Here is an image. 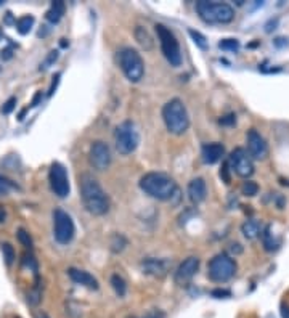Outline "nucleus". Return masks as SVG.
<instances>
[{
    "label": "nucleus",
    "mask_w": 289,
    "mask_h": 318,
    "mask_svg": "<svg viewBox=\"0 0 289 318\" xmlns=\"http://www.w3.org/2000/svg\"><path fill=\"white\" fill-rule=\"evenodd\" d=\"M111 150L105 142L96 140L92 143L89 151V161L95 171H106L111 166Z\"/></svg>",
    "instance_id": "12"
},
{
    "label": "nucleus",
    "mask_w": 289,
    "mask_h": 318,
    "mask_svg": "<svg viewBox=\"0 0 289 318\" xmlns=\"http://www.w3.org/2000/svg\"><path fill=\"white\" fill-rule=\"evenodd\" d=\"M114 140H116V150L122 156L132 155L137 150L138 143H140V133H138L137 126L132 121H124L122 124L117 126Z\"/></svg>",
    "instance_id": "6"
},
{
    "label": "nucleus",
    "mask_w": 289,
    "mask_h": 318,
    "mask_svg": "<svg viewBox=\"0 0 289 318\" xmlns=\"http://www.w3.org/2000/svg\"><path fill=\"white\" fill-rule=\"evenodd\" d=\"M231 251H233V253H235V251H236V253H241L240 244H238V243H236V244H231Z\"/></svg>",
    "instance_id": "45"
},
{
    "label": "nucleus",
    "mask_w": 289,
    "mask_h": 318,
    "mask_svg": "<svg viewBox=\"0 0 289 318\" xmlns=\"http://www.w3.org/2000/svg\"><path fill=\"white\" fill-rule=\"evenodd\" d=\"M15 188H16V185H15V183L10 180V178L0 175V194H7V193H10Z\"/></svg>",
    "instance_id": "33"
},
{
    "label": "nucleus",
    "mask_w": 289,
    "mask_h": 318,
    "mask_svg": "<svg viewBox=\"0 0 289 318\" xmlns=\"http://www.w3.org/2000/svg\"><path fill=\"white\" fill-rule=\"evenodd\" d=\"M127 246V239L122 235H114L111 239V251L112 253H121V251Z\"/></svg>",
    "instance_id": "28"
},
{
    "label": "nucleus",
    "mask_w": 289,
    "mask_h": 318,
    "mask_svg": "<svg viewBox=\"0 0 289 318\" xmlns=\"http://www.w3.org/2000/svg\"><path fill=\"white\" fill-rule=\"evenodd\" d=\"M35 318H50V317L45 314V312H39V314L35 315Z\"/></svg>",
    "instance_id": "48"
},
{
    "label": "nucleus",
    "mask_w": 289,
    "mask_h": 318,
    "mask_svg": "<svg viewBox=\"0 0 289 318\" xmlns=\"http://www.w3.org/2000/svg\"><path fill=\"white\" fill-rule=\"evenodd\" d=\"M58 56H60V52L58 50H51V52L45 56V60L40 63V66H39V69L40 71H47L48 68H51L55 63H56V60H58Z\"/></svg>",
    "instance_id": "25"
},
{
    "label": "nucleus",
    "mask_w": 289,
    "mask_h": 318,
    "mask_svg": "<svg viewBox=\"0 0 289 318\" xmlns=\"http://www.w3.org/2000/svg\"><path fill=\"white\" fill-rule=\"evenodd\" d=\"M228 166L236 172V175L247 178L254 174V162L244 148H236L228 158Z\"/></svg>",
    "instance_id": "11"
},
{
    "label": "nucleus",
    "mask_w": 289,
    "mask_h": 318,
    "mask_svg": "<svg viewBox=\"0 0 289 318\" xmlns=\"http://www.w3.org/2000/svg\"><path fill=\"white\" fill-rule=\"evenodd\" d=\"M42 301V291H40L39 285H35L32 289L28 292V302L29 305H37Z\"/></svg>",
    "instance_id": "30"
},
{
    "label": "nucleus",
    "mask_w": 289,
    "mask_h": 318,
    "mask_svg": "<svg viewBox=\"0 0 289 318\" xmlns=\"http://www.w3.org/2000/svg\"><path fill=\"white\" fill-rule=\"evenodd\" d=\"M154 28H156L159 44H161V50L164 56H166V60L170 63V66L178 68L182 64V52H180V45L175 34L164 24H156Z\"/></svg>",
    "instance_id": "7"
},
{
    "label": "nucleus",
    "mask_w": 289,
    "mask_h": 318,
    "mask_svg": "<svg viewBox=\"0 0 289 318\" xmlns=\"http://www.w3.org/2000/svg\"><path fill=\"white\" fill-rule=\"evenodd\" d=\"M15 108H16V98H15V96H10L2 106V114H10Z\"/></svg>",
    "instance_id": "34"
},
{
    "label": "nucleus",
    "mask_w": 289,
    "mask_h": 318,
    "mask_svg": "<svg viewBox=\"0 0 289 318\" xmlns=\"http://www.w3.org/2000/svg\"><path fill=\"white\" fill-rule=\"evenodd\" d=\"M198 269H199V259L194 257V255L187 257L178 265L177 271H175V283H178V285L188 283V281L196 275Z\"/></svg>",
    "instance_id": "14"
},
{
    "label": "nucleus",
    "mask_w": 289,
    "mask_h": 318,
    "mask_svg": "<svg viewBox=\"0 0 289 318\" xmlns=\"http://www.w3.org/2000/svg\"><path fill=\"white\" fill-rule=\"evenodd\" d=\"M262 239H264V246L268 253H272V251H276L278 246H280V239L275 238V235L272 233V225H268V227L264 230V233H262Z\"/></svg>",
    "instance_id": "22"
},
{
    "label": "nucleus",
    "mask_w": 289,
    "mask_h": 318,
    "mask_svg": "<svg viewBox=\"0 0 289 318\" xmlns=\"http://www.w3.org/2000/svg\"><path fill=\"white\" fill-rule=\"evenodd\" d=\"M0 5H3V0H0Z\"/></svg>",
    "instance_id": "50"
},
{
    "label": "nucleus",
    "mask_w": 289,
    "mask_h": 318,
    "mask_svg": "<svg viewBox=\"0 0 289 318\" xmlns=\"http://www.w3.org/2000/svg\"><path fill=\"white\" fill-rule=\"evenodd\" d=\"M16 237H18V239H19V243H21V244L24 246V248L32 249V246H34V243H32V238L29 237V233L26 232L24 228H19V230H18Z\"/></svg>",
    "instance_id": "32"
},
{
    "label": "nucleus",
    "mask_w": 289,
    "mask_h": 318,
    "mask_svg": "<svg viewBox=\"0 0 289 318\" xmlns=\"http://www.w3.org/2000/svg\"><path fill=\"white\" fill-rule=\"evenodd\" d=\"M162 119L166 122V127L174 135H182L190 127V116L185 108L183 101L178 98L169 100L162 108Z\"/></svg>",
    "instance_id": "3"
},
{
    "label": "nucleus",
    "mask_w": 289,
    "mask_h": 318,
    "mask_svg": "<svg viewBox=\"0 0 289 318\" xmlns=\"http://www.w3.org/2000/svg\"><path fill=\"white\" fill-rule=\"evenodd\" d=\"M60 78H61V73H56L53 76V80H51V85H50V89H48V96H51V95L55 94L56 87H58V84H60Z\"/></svg>",
    "instance_id": "36"
},
{
    "label": "nucleus",
    "mask_w": 289,
    "mask_h": 318,
    "mask_svg": "<svg viewBox=\"0 0 289 318\" xmlns=\"http://www.w3.org/2000/svg\"><path fill=\"white\" fill-rule=\"evenodd\" d=\"M247 151H249V156L254 159H265L268 155L265 138L256 129H251L247 132Z\"/></svg>",
    "instance_id": "13"
},
{
    "label": "nucleus",
    "mask_w": 289,
    "mask_h": 318,
    "mask_svg": "<svg viewBox=\"0 0 289 318\" xmlns=\"http://www.w3.org/2000/svg\"><path fill=\"white\" fill-rule=\"evenodd\" d=\"M48 180H50L51 190H53V193L58 198H66L69 194L71 188H69L68 172H66V167L61 162H53L50 166Z\"/></svg>",
    "instance_id": "10"
},
{
    "label": "nucleus",
    "mask_w": 289,
    "mask_h": 318,
    "mask_svg": "<svg viewBox=\"0 0 289 318\" xmlns=\"http://www.w3.org/2000/svg\"><path fill=\"white\" fill-rule=\"evenodd\" d=\"M53 235L60 244L71 243L76 235V227L71 215L60 207L53 211Z\"/></svg>",
    "instance_id": "9"
},
{
    "label": "nucleus",
    "mask_w": 289,
    "mask_h": 318,
    "mask_svg": "<svg viewBox=\"0 0 289 318\" xmlns=\"http://www.w3.org/2000/svg\"><path fill=\"white\" fill-rule=\"evenodd\" d=\"M68 275H69V278L77 285H82V286H85V288H89V289H98L96 278L94 275H90L89 271L79 270V269H74V267H72V269L68 270Z\"/></svg>",
    "instance_id": "17"
},
{
    "label": "nucleus",
    "mask_w": 289,
    "mask_h": 318,
    "mask_svg": "<svg viewBox=\"0 0 289 318\" xmlns=\"http://www.w3.org/2000/svg\"><path fill=\"white\" fill-rule=\"evenodd\" d=\"M188 196L192 199V203L199 204L203 203L206 196H208V187H206L204 178L196 177L188 183Z\"/></svg>",
    "instance_id": "16"
},
{
    "label": "nucleus",
    "mask_w": 289,
    "mask_h": 318,
    "mask_svg": "<svg viewBox=\"0 0 289 318\" xmlns=\"http://www.w3.org/2000/svg\"><path fill=\"white\" fill-rule=\"evenodd\" d=\"M34 16H31V15H24V16H21L18 19L16 23H15V26H16V31L21 35H26L31 32V29H32L34 26Z\"/></svg>",
    "instance_id": "23"
},
{
    "label": "nucleus",
    "mask_w": 289,
    "mask_h": 318,
    "mask_svg": "<svg viewBox=\"0 0 289 318\" xmlns=\"http://www.w3.org/2000/svg\"><path fill=\"white\" fill-rule=\"evenodd\" d=\"M143 318H164V314H162L161 310H156V309H153V310L146 312V314L143 315Z\"/></svg>",
    "instance_id": "41"
},
{
    "label": "nucleus",
    "mask_w": 289,
    "mask_h": 318,
    "mask_svg": "<svg viewBox=\"0 0 289 318\" xmlns=\"http://www.w3.org/2000/svg\"><path fill=\"white\" fill-rule=\"evenodd\" d=\"M140 188L159 201H178V187L172 177L162 172H148L140 178Z\"/></svg>",
    "instance_id": "2"
},
{
    "label": "nucleus",
    "mask_w": 289,
    "mask_h": 318,
    "mask_svg": "<svg viewBox=\"0 0 289 318\" xmlns=\"http://www.w3.org/2000/svg\"><path fill=\"white\" fill-rule=\"evenodd\" d=\"M275 45L278 48H281V47H288V39H285V37H278V39H275Z\"/></svg>",
    "instance_id": "42"
},
{
    "label": "nucleus",
    "mask_w": 289,
    "mask_h": 318,
    "mask_svg": "<svg viewBox=\"0 0 289 318\" xmlns=\"http://www.w3.org/2000/svg\"><path fill=\"white\" fill-rule=\"evenodd\" d=\"M111 286H112V289L116 291V294L119 296V297H124V296H126V292H127V285H126V281H124L122 276H119L117 273L112 275V276H111Z\"/></svg>",
    "instance_id": "24"
},
{
    "label": "nucleus",
    "mask_w": 289,
    "mask_h": 318,
    "mask_svg": "<svg viewBox=\"0 0 289 318\" xmlns=\"http://www.w3.org/2000/svg\"><path fill=\"white\" fill-rule=\"evenodd\" d=\"M40 100H42V92H37V94L34 95V98H32V103H31V106H37Z\"/></svg>",
    "instance_id": "43"
},
{
    "label": "nucleus",
    "mask_w": 289,
    "mask_h": 318,
    "mask_svg": "<svg viewBox=\"0 0 289 318\" xmlns=\"http://www.w3.org/2000/svg\"><path fill=\"white\" fill-rule=\"evenodd\" d=\"M5 220H7V212H5V209L0 206V223H3Z\"/></svg>",
    "instance_id": "44"
},
{
    "label": "nucleus",
    "mask_w": 289,
    "mask_h": 318,
    "mask_svg": "<svg viewBox=\"0 0 289 318\" xmlns=\"http://www.w3.org/2000/svg\"><path fill=\"white\" fill-rule=\"evenodd\" d=\"M236 273V262L226 254H217L209 262V278L215 283H225Z\"/></svg>",
    "instance_id": "8"
},
{
    "label": "nucleus",
    "mask_w": 289,
    "mask_h": 318,
    "mask_svg": "<svg viewBox=\"0 0 289 318\" xmlns=\"http://www.w3.org/2000/svg\"><path fill=\"white\" fill-rule=\"evenodd\" d=\"M5 23H7V24L13 23V16H12V13H7V19H5Z\"/></svg>",
    "instance_id": "47"
},
{
    "label": "nucleus",
    "mask_w": 289,
    "mask_h": 318,
    "mask_svg": "<svg viewBox=\"0 0 289 318\" xmlns=\"http://www.w3.org/2000/svg\"><path fill=\"white\" fill-rule=\"evenodd\" d=\"M212 296L217 297V299H224V297H230L231 292L228 289H214L212 291Z\"/></svg>",
    "instance_id": "39"
},
{
    "label": "nucleus",
    "mask_w": 289,
    "mask_h": 318,
    "mask_svg": "<svg viewBox=\"0 0 289 318\" xmlns=\"http://www.w3.org/2000/svg\"><path fill=\"white\" fill-rule=\"evenodd\" d=\"M24 264L28 265L29 269H32L35 273H37V262H35L34 255H31V254L28 255V254H26V255H24Z\"/></svg>",
    "instance_id": "35"
},
{
    "label": "nucleus",
    "mask_w": 289,
    "mask_h": 318,
    "mask_svg": "<svg viewBox=\"0 0 289 318\" xmlns=\"http://www.w3.org/2000/svg\"><path fill=\"white\" fill-rule=\"evenodd\" d=\"M2 253H3V259H5V262H7V265H12L15 262V257H16L13 246L10 243H2Z\"/></svg>",
    "instance_id": "29"
},
{
    "label": "nucleus",
    "mask_w": 289,
    "mask_h": 318,
    "mask_svg": "<svg viewBox=\"0 0 289 318\" xmlns=\"http://www.w3.org/2000/svg\"><path fill=\"white\" fill-rule=\"evenodd\" d=\"M0 39H2V32H0Z\"/></svg>",
    "instance_id": "51"
},
{
    "label": "nucleus",
    "mask_w": 289,
    "mask_h": 318,
    "mask_svg": "<svg viewBox=\"0 0 289 318\" xmlns=\"http://www.w3.org/2000/svg\"><path fill=\"white\" fill-rule=\"evenodd\" d=\"M0 56H2V60H3V61L12 60V58H13V48H12V47L3 48L2 52H0Z\"/></svg>",
    "instance_id": "40"
},
{
    "label": "nucleus",
    "mask_w": 289,
    "mask_h": 318,
    "mask_svg": "<svg viewBox=\"0 0 289 318\" xmlns=\"http://www.w3.org/2000/svg\"><path fill=\"white\" fill-rule=\"evenodd\" d=\"M80 198L84 207L94 215H103L110 211V198L103 191L98 180L90 174H82L79 177Z\"/></svg>",
    "instance_id": "1"
},
{
    "label": "nucleus",
    "mask_w": 289,
    "mask_h": 318,
    "mask_svg": "<svg viewBox=\"0 0 289 318\" xmlns=\"http://www.w3.org/2000/svg\"><path fill=\"white\" fill-rule=\"evenodd\" d=\"M135 39L137 42L140 44V47L144 48V50H151L153 48V37L149 35V32L144 28L142 26H137L135 28Z\"/></svg>",
    "instance_id": "21"
},
{
    "label": "nucleus",
    "mask_w": 289,
    "mask_h": 318,
    "mask_svg": "<svg viewBox=\"0 0 289 318\" xmlns=\"http://www.w3.org/2000/svg\"><path fill=\"white\" fill-rule=\"evenodd\" d=\"M142 270H143V273H146V275L164 276L169 270V262L164 259L148 257V259L142 260Z\"/></svg>",
    "instance_id": "15"
},
{
    "label": "nucleus",
    "mask_w": 289,
    "mask_h": 318,
    "mask_svg": "<svg viewBox=\"0 0 289 318\" xmlns=\"http://www.w3.org/2000/svg\"><path fill=\"white\" fill-rule=\"evenodd\" d=\"M219 47L222 50H226V52H238L240 50V42L236 39H224L219 42Z\"/></svg>",
    "instance_id": "27"
},
{
    "label": "nucleus",
    "mask_w": 289,
    "mask_h": 318,
    "mask_svg": "<svg viewBox=\"0 0 289 318\" xmlns=\"http://www.w3.org/2000/svg\"><path fill=\"white\" fill-rule=\"evenodd\" d=\"M117 61L126 74V78L130 82H140L144 76V63L142 55L130 47H124L117 52Z\"/></svg>",
    "instance_id": "5"
},
{
    "label": "nucleus",
    "mask_w": 289,
    "mask_h": 318,
    "mask_svg": "<svg viewBox=\"0 0 289 318\" xmlns=\"http://www.w3.org/2000/svg\"><path fill=\"white\" fill-rule=\"evenodd\" d=\"M236 122V116L235 114H226L220 119V124L222 126H235Z\"/></svg>",
    "instance_id": "37"
},
{
    "label": "nucleus",
    "mask_w": 289,
    "mask_h": 318,
    "mask_svg": "<svg viewBox=\"0 0 289 318\" xmlns=\"http://www.w3.org/2000/svg\"><path fill=\"white\" fill-rule=\"evenodd\" d=\"M228 162H225L224 164V167H222V171H220V177H222V180H224L225 183H230L231 182V178H230V175H228Z\"/></svg>",
    "instance_id": "38"
},
{
    "label": "nucleus",
    "mask_w": 289,
    "mask_h": 318,
    "mask_svg": "<svg viewBox=\"0 0 289 318\" xmlns=\"http://www.w3.org/2000/svg\"><path fill=\"white\" fill-rule=\"evenodd\" d=\"M196 12L204 23L209 24H226L233 21L235 18V10L231 5L208 2V0H199L196 3Z\"/></svg>",
    "instance_id": "4"
},
{
    "label": "nucleus",
    "mask_w": 289,
    "mask_h": 318,
    "mask_svg": "<svg viewBox=\"0 0 289 318\" xmlns=\"http://www.w3.org/2000/svg\"><path fill=\"white\" fill-rule=\"evenodd\" d=\"M281 315H283V318H289V309H285V307H283Z\"/></svg>",
    "instance_id": "46"
},
{
    "label": "nucleus",
    "mask_w": 289,
    "mask_h": 318,
    "mask_svg": "<svg viewBox=\"0 0 289 318\" xmlns=\"http://www.w3.org/2000/svg\"><path fill=\"white\" fill-rule=\"evenodd\" d=\"M188 32H190V35H192L193 42H194L196 45H198V47H199L201 50H208V39H206L204 35L199 32V31L190 29Z\"/></svg>",
    "instance_id": "26"
},
{
    "label": "nucleus",
    "mask_w": 289,
    "mask_h": 318,
    "mask_svg": "<svg viewBox=\"0 0 289 318\" xmlns=\"http://www.w3.org/2000/svg\"><path fill=\"white\" fill-rule=\"evenodd\" d=\"M241 191H242V194H244V196H256V194L259 193V185H257L256 182L247 180V182L242 183Z\"/></svg>",
    "instance_id": "31"
},
{
    "label": "nucleus",
    "mask_w": 289,
    "mask_h": 318,
    "mask_svg": "<svg viewBox=\"0 0 289 318\" xmlns=\"http://www.w3.org/2000/svg\"><path fill=\"white\" fill-rule=\"evenodd\" d=\"M224 153L225 148L222 143H206L201 148V156H203V161L206 164H215L217 161H220Z\"/></svg>",
    "instance_id": "18"
},
{
    "label": "nucleus",
    "mask_w": 289,
    "mask_h": 318,
    "mask_svg": "<svg viewBox=\"0 0 289 318\" xmlns=\"http://www.w3.org/2000/svg\"><path fill=\"white\" fill-rule=\"evenodd\" d=\"M241 232H242V235H244L247 239H254V238L259 237L260 225L254 219H247L246 222L241 225Z\"/></svg>",
    "instance_id": "20"
},
{
    "label": "nucleus",
    "mask_w": 289,
    "mask_h": 318,
    "mask_svg": "<svg viewBox=\"0 0 289 318\" xmlns=\"http://www.w3.org/2000/svg\"><path fill=\"white\" fill-rule=\"evenodd\" d=\"M64 10H66V5H64L63 0H55V2H51L50 8L47 10V13H45V18H47L48 23L56 24L61 18H63Z\"/></svg>",
    "instance_id": "19"
},
{
    "label": "nucleus",
    "mask_w": 289,
    "mask_h": 318,
    "mask_svg": "<svg viewBox=\"0 0 289 318\" xmlns=\"http://www.w3.org/2000/svg\"><path fill=\"white\" fill-rule=\"evenodd\" d=\"M60 45H61V47H63V48H66V47H68V45H69V44H68V42H66V39H61V42H60Z\"/></svg>",
    "instance_id": "49"
}]
</instances>
